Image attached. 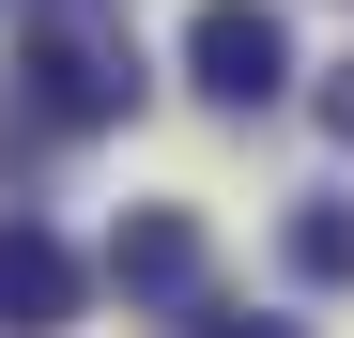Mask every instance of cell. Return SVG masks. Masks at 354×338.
<instances>
[{"instance_id":"obj_1","label":"cell","mask_w":354,"mask_h":338,"mask_svg":"<svg viewBox=\"0 0 354 338\" xmlns=\"http://www.w3.org/2000/svg\"><path fill=\"white\" fill-rule=\"evenodd\" d=\"M16 92H31V123H124L139 108V46L108 31V0H31V46H16Z\"/></svg>"},{"instance_id":"obj_2","label":"cell","mask_w":354,"mask_h":338,"mask_svg":"<svg viewBox=\"0 0 354 338\" xmlns=\"http://www.w3.org/2000/svg\"><path fill=\"white\" fill-rule=\"evenodd\" d=\"M185 77L231 108V123L277 108L292 92V16H277V0H201V16H185Z\"/></svg>"},{"instance_id":"obj_3","label":"cell","mask_w":354,"mask_h":338,"mask_svg":"<svg viewBox=\"0 0 354 338\" xmlns=\"http://www.w3.org/2000/svg\"><path fill=\"white\" fill-rule=\"evenodd\" d=\"M108 292H124V308H169V323H185V308L216 292V246H201V215H185V200H139L124 231H108Z\"/></svg>"},{"instance_id":"obj_4","label":"cell","mask_w":354,"mask_h":338,"mask_svg":"<svg viewBox=\"0 0 354 338\" xmlns=\"http://www.w3.org/2000/svg\"><path fill=\"white\" fill-rule=\"evenodd\" d=\"M77 308H93V261L46 215H0V338H62Z\"/></svg>"},{"instance_id":"obj_5","label":"cell","mask_w":354,"mask_h":338,"mask_svg":"<svg viewBox=\"0 0 354 338\" xmlns=\"http://www.w3.org/2000/svg\"><path fill=\"white\" fill-rule=\"evenodd\" d=\"M277 261L308 277V292H354V200H292V231H277Z\"/></svg>"},{"instance_id":"obj_6","label":"cell","mask_w":354,"mask_h":338,"mask_svg":"<svg viewBox=\"0 0 354 338\" xmlns=\"http://www.w3.org/2000/svg\"><path fill=\"white\" fill-rule=\"evenodd\" d=\"M185 338H292V323H277V308H231V292H201V308H185Z\"/></svg>"},{"instance_id":"obj_7","label":"cell","mask_w":354,"mask_h":338,"mask_svg":"<svg viewBox=\"0 0 354 338\" xmlns=\"http://www.w3.org/2000/svg\"><path fill=\"white\" fill-rule=\"evenodd\" d=\"M324 139H354V62H339V77H324Z\"/></svg>"}]
</instances>
